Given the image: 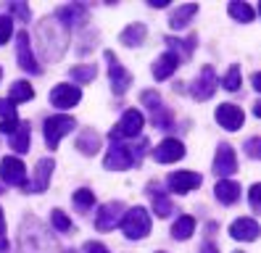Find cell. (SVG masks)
<instances>
[{
  "label": "cell",
  "instance_id": "d4e9b609",
  "mask_svg": "<svg viewBox=\"0 0 261 253\" xmlns=\"http://www.w3.org/2000/svg\"><path fill=\"white\" fill-rule=\"evenodd\" d=\"M195 13H198V6H195V3H190V6H179V8L172 13V19H169V27H172V29H185Z\"/></svg>",
  "mask_w": 261,
  "mask_h": 253
},
{
  "label": "cell",
  "instance_id": "9c48e42d",
  "mask_svg": "<svg viewBox=\"0 0 261 253\" xmlns=\"http://www.w3.org/2000/svg\"><path fill=\"white\" fill-rule=\"evenodd\" d=\"M121 216H124V203H121V200H111V203L100 206V211L95 214V227L100 232H109V230H114L121 221Z\"/></svg>",
  "mask_w": 261,
  "mask_h": 253
},
{
  "label": "cell",
  "instance_id": "d6986e66",
  "mask_svg": "<svg viewBox=\"0 0 261 253\" xmlns=\"http://www.w3.org/2000/svg\"><path fill=\"white\" fill-rule=\"evenodd\" d=\"M229 235H232L235 240L251 243L258 237V224L253 219H238V221H232V227H229Z\"/></svg>",
  "mask_w": 261,
  "mask_h": 253
},
{
  "label": "cell",
  "instance_id": "5bb4252c",
  "mask_svg": "<svg viewBox=\"0 0 261 253\" xmlns=\"http://www.w3.org/2000/svg\"><path fill=\"white\" fill-rule=\"evenodd\" d=\"M153 158H156L159 164H174V161H179V158H185V145H182L179 140H174V137H166V140H161L156 145Z\"/></svg>",
  "mask_w": 261,
  "mask_h": 253
},
{
  "label": "cell",
  "instance_id": "277c9868",
  "mask_svg": "<svg viewBox=\"0 0 261 253\" xmlns=\"http://www.w3.org/2000/svg\"><path fill=\"white\" fill-rule=\"evenodd\" d=\"M143 124H145V119H143V114L140 111H135V108H129V111H124V116H121V121L111 130V142H119V140H127V137H137L143 132Z\"/></svg>",
  "mask_w": 261,
  "mask_h": 253
},
{
  "label": "cell",
  "instance_id": "b9f144b4",
  "mask_svg": "<svg viewBox=\"0 0 261 253\" xmlns=\"http://www.w3.org/2000/svg\"><path fill=\"white\" fill-rule=\"evenodd\" d=\"M3 232H6V219H3V209H0V250H6V248H8Z\"/></svg>",
  "mask_w": 261,
  "mask_h": 253
},
{
  "label": "cell",
  "instance_id": "6da1fadb",
  "mask_svg": "<svg viewBox=\"0 0 261 253\" xmlns=\"http://www.w3.org/2000/svg\"><path fill=\"white\" fill-rule=\"evenodd\" d=\"M19 245H21V253H56L58 250L53 235L37 219H27L21 224Z\"/></svg>",
  "mask_w": 261,
  "mask_h": 253
},
{
  "label": "cell",
  "instance_id": "7dc6e473",
  "mask_svg": "<svg viewBox=\"0 0 261 253\" xmlns=\"http://www.w3.org/2000/svg\"><path fill=\"white\" fill-rule=\"evenodd\" d=\"M0 77H3V71H0Z\"/></svg>",
  "mask_w": 261,
  "mask_h": 253
},
{
  "label": "cell",
  "instance_id": "e575fe53",
  "mask_svg": "<svg viewBox=\"0 0 261 253\" xmlns=\"http://www.w3.org/2000/svg\"><path fill=\"white\" fill-rule=\"evenodd\" d=\"M11 35H13V21H11V16H0V45H6Z\"/></svg>",
  "mask_w": 261,
  "mask_h": 253
},
{
  "label": "cell",
  "instance_id": "f907efd6",
  "mask_svg": "<svg viewBox=\"0 0 261 253\" xmlns=\"http://www.w3.org/2000/svg\"><path fill=\"white\" fill-rule=\"evenodd\" d=\"M238 253H240V250H238Z\"/></svg>",
  "mask_w": 261,
  "mask_h": 253
},
{
  "label": "cell",
  "instance_id": "ba28073f",
  "mask_svg": "<svg viewBox=\"0 0 261 253\" xmlns=\"http://www.w3.org/2000/svg\"><path fill=\"white\" fill-rule=\"evenodd\" d=\"M106 61H109V77H111V90L116 92V95H124L127 90H129V85H132V74L121 66L119 63V58L111 53V50H106Z\"/></svg>",
  "mask_w": 261,
  "mask_h": 253
},
{
  "label": "cell",
  "instance_id": "f1b7e54d",
  "mask_svg": "<svg viewBox=\"0 0 261 253\" xmlns=\"http://www.w3.org/2000/svg\"><path fill=\"white\" fill-rule=\"evenodd\" d=\"M229 16H232V19H238V21H253V16H256V11L248 6V3H229Z\"/></svg>",
  "mask_w": 261,
  "mask_h": 253
},
{
  "label": "cell",
  "instance_id": "7bdbcfd3",
  "mask_svg": "<svg viewBox=\"0 0 261 253\" xmlns=\"http://www.w3.org/2000/svg\"><path fill=\"white\" fill-rule=\"evenodd\" d=\"M198 253H219V248H217V245H211V243H203Z\"/></svg>",
  "mask_w": 261,
  "mask_h": 253
},
{
  "label": "cell",
  "instance_id": "e0dca14e",
  "mask_svg": "<svg viewBox=\"0 0 261 253\" xmlns=\"http://www.w3.org/2000/svg\"><path fill=\"white\" fill-rule=\"evenodd\" d=\"M80 100H82V90L74 87V85H58L50 92V103L56 108H71V106H76Z\"/></svg>",
  "mask_w": 261,
  "mask_h": 253
},
{
  "label": "cell",
  "instance_id": "7402d4cb",
  "mask_svg": "<svg viewBox=\"0 0 261 253\" xmlns=\"http://www.w3.org/2000/svg\"><path fill=\"white\" fill-rule=\"evenodd\" d=\"M76 150L82 156H95L100 150V135L95 130H85L80 137H76Z\"/></svg>",
  "mask_w": 261,
  "mask_h": 253
},
{
  "label": "cell",
  "instance_id": "ab89813d",
  "mask_svg": "<svg viewBox=\"0 0 261 253\" xmlns=\"http://www.w3.org/2000/svg\"><path fill=\"white\" fill-rule=\"evenodd\" d=\"M251 209H253V211L261 209V187H258V185L251 187Z\"/></svg>",
  "mask_w": 261,
  "mask_h": 253
},
{
  "label": "cell",
  "instance_id": "836d02e7",
  "mask_svg": "<svg viewBox=\"0 0 261 253\" xmlns=\"http://www.w3.org/2000/svg\"><path fill=\"white\" fill-rule=\"evenodd\" d=\"M74 203L82 206V209H90V206L95 203V193H93V190H87V187L76 190V193H74Z\"/></svg>",
  "mask_w": 261,
  "mask_h": 253
},
{
  "label": "cell",
  "instance_id": "bcb514c9",
  "mask_svg": "<svg viewBox=\"0 0 261 253\" xmlns=\"http://www.w3.org/2000/svg\"><path fill=\"white\" fill-rule=\"evenodd\" d=\"M66 253H74V250H66Z\"/></svg>",
  "mask_w": 261,
  "mask_h": 253
},
{
  "label": "cell",
  "instance_id": "484cf974",
  "mask_svg": "<svg viewBox=\"0 0 261 253\" xmlns=\"http://www.w3.org/2000/svg\"><path fill=\"white\" fill-rule=\"evenodd\" d=\"M145 35H148V29H145V24H129L124 32H121V42H124L127 47H135V45H143L145 42Z\"/></svg>",
  "mask_w": 261,
  "mask_h": 253
},
{
  "label": "cell",
  "instance_id": "d590c367",
  "mask_svg": "<svg viewBox=\"0 0 261 253\" xmlns=\"http://www.w3.org/2000/svg\"><path fill=\"white\" fill-rule=\"evenodd\" d=\"M8 13L19 16L21 21H29V16H32V11H29V6H24V3H8Z\"/></svg>",
  "mask_w": 261,
  "mask_h": 253
},
{
  "label": "cell",
  "instance_id": "30bf717a",
  "mask_svg": "<svg viewBox=\"0 0 261 253\" xmlns=\"http://www.w3.org/2000/svg\"><path fill=\"white\" fill-rule=\"evenodd\" d=\"M16 56H19V66L24 71H29V74H40L42 71L35 53H32V40H29L27 32H19L16 35Z\"/></svg>",
  "mask_w": 261,
  "mask_h": 253
},
{
  "label": "cell",
  "instance_id": "4316f807",
  "mask_svg": "<svg viewBox=\"0 0 261 253\" xmlns=\"http://www.w3.org/2000/svg\"><path fill=\"white\" fill-rule=\"evenodd\" d=\"M193 232H195V219L193 216H179L172 224V237L174 240H188Z\"/></svg>",
  "mask_w": 261,
  "mask_h": 253
},
{
  "label": "cell",
  "instance_id": "83f0119b",
  "mask_svg": "<svg viewBox=\"0 0 261 253\" xmlns=\"http://www.w3.org/2000/svg\"><path fill=\"white\" fill-rule=\"evenodd\" d=\"M35 98V90L29 87V82H24V79H19V82H13L11 92H8V98L11 103H21V100H32Z\"/></svg>",
  "mask_w": 261,
  "mask_h": 253
},
{
  "label": "cell",
  "instance_id": "8992f818",
  "mask_svg": "<svg viewBox=\"0 0 261 253\" xmlns=\"http://www.w3.org/2000/svg\"><path fill=\"white\" fill-rule=\"evenodd\" d=\"M140 100L148 106L150 119H153V124H156L159 130H169V127H172V116H169V111L164 108L161 95H159L156 90H145V92L140 95Z\"/></svg>",
  "mask_w": 261,
  "mask_h": 253
},
{
  "label": "cell",
  "instance_id": "5b68a950",
  "mask_svg": "<svg viewBox=\"0 0 261 253\" xmlns=\"http://www.w3.org/2000/svg\"><path fill=\"white\" fill-rule=\"evenodd\" d=\"M74 130V119L71 116H50L48 121H45V142H48V148H58L61 137H66L69 132Z\"/></svg>",
  "mask_w": 261,
  "mask_h": 253
},
{
  "label": "cell",
  "instance_id": "f6af8a7d",
  "mask_svg": "<svg viewBox=\"0 0 261 253\" xmlns=\"http://www.w3.org/2000/svg\"><path fill=\"white\" fill-rule=\"evenodd\" d=\"M253 87L261 90V77H258V74H253Z\"/></svg>",
  "mask_w": 261,
  "mask_h": 253
},
{
  "label": "cell",
  "instance_id": "52a82bcc",
  "mask_svg": "<svg viewBox=\"0 0 261 253\" xmlns=\"http://www.w3.org/2000/svg\"><path fill=\"white\" fill-rule=\"evenodd\" d=\"M0 180L13 187H27V166L21 164V158L6 156L3 164H0Z\"/></svg>",
  "mask_w": 261,
  "mask_h": 253
},
{
  "label": "cell",
  "instance_id": "2e32d148",
  "mask_svg": "<svg viewBox=\"0 0 261 253\" xmlns=\"http://www.w3.org/2000/svg\"><path fill=\"white\" fill-rule=\"evenodd\" d=\"M243 119H245L243 108L235 106V103H222V106L217 108V121H219V127H224L227 132L240 130V127H243Z\"/></svg>",
  "mask_w": 261,
  "mask_h": 253
},
{
  "label": "cell",
  "instance_id": "f35d334b",
  "mask_svg": "<svg viewBox=\"0 0 261 253\" xmlns=\"http://www.w3.org/2000/svg\"><path fill=\"white\" fill-rule=\"evenodd\" d=\"M19 127V119H8V121H0V135H13Z\"/></svg>",
  "mask_w": 261,
  "mask_h": 253
},
{
  "label": "cell",
  "instance_id": "ee69618b",
  "mask_svg": "<svg viewBox=\"0 0 261 253\" xmlns=\"http://www.w3.org/2000/svg\"><path fill=\"white\" fill-rule=\"evenodd\" d=\"M148 6L150 8H166L169 3H166V0H148Z\"/></svg>",
  "mask_w": 261,
  "mask_h": 253
},
{
  "label": "cell",
  "instance_id": "603a6c76",
  "mask_svg": "<svg viewBox=\"0 0 261 253\" xmlns=\"http://www.w3.org/2000/svg\"><path fill=\"white\" fill-rule=\"evenodd\" d=\"M150 200H153V211H156L161 219H166L169 214H172V200H169V195L164 193V190L159 185H150Z\"/></svg>",
  "mask_w": 261,
  "mask_h": 253
},
{
  "label": "cell",
  "instance_id": "c3c4849f",
  "mask_svg": "<svg viewBox=\"0 0 261 253\" xmlns=\"http://www.w3.org/2000/svg\"><path fill=\"white\" fill-rule=\"evenodd\" d=\"M159 253H164V250H159Z\"/></svg>",
  "mask_w": 261,
  "mask_h": 253
},
{
  "label": "cell",
  "instance_id": "60d3db41",
  "mask_svg": "<svg viewBox=\"0 0 261 253\" xmlns=\"http://www.w3.org/2000/svg\"><path fill=\"white\" fill-rule=\"evenodd\" d=\"M85 253H109V248H106L103 243H87L85 245Z\"/></svg>",
  "mask_w": 261,
  "mask_h": 253
},
{
  "label": "cell",
  "instance_id": "3957f363",
  "mask_svg": "<svg viewBox=\"0 0 261 253\" xmlns=\"http://www.w3.org/2000/svg\"><path fill=\"white\" fill-rule=\"evenodd\" d=\"M121 232H124V237H129V240H143V237L150 232V214L148 209H143V206H135V209H129L124 216H121Z\"/></svg>",
  "mask_w": 261,
  "mask_h": 253
},
{
  "label": "cell",
  "instance_id": "4fadbf2b",
  "mask_svg": "<svg viewBox=\"0 0 261 253\" xmlns=\"http://www.w3.org/2000/svg\"><path fill=\"white\" fill-rule=\"evenodd\" d=\"M201 182H203L201 174H195V171H172V174L166 177L169 190H172V193H177V195L190 193V190H195Z\"/></svg>",
  "mask_w": 261,
  "mask_h": 253
},
{
  "label": "cell",
  "instance_id": "4dcf8cb0",
  "mask_svg": "<svg viewBox=\"0 0 261 253\" xmlns=\"http://www.w3.org/2000/svg\"><path fill=\"white\" fill-rule=\"evenodd\" d=\"M166 45H169V47H174V50H179L182 56L188 58V56L195 50L198 37H188V40H174V37H166ZM174 50H172V53H174ZM179 53H177V56H179Z\"/></svg>",
  "mask_w": 261,
  "mask_h": 253
},
{
  "label": "cell",
  "instance_id": "681fc988",
  "mask_svg": "<svg viewBox=\"0 0 261 253\" xmlns=\"http://www.w3.org/2000/svg\"><path fill=\"white\" fill-rule=\"evenodd\" d=\"M0 193H3V190H0Z\"/></svg>",
  "mask_w": 261,
  "mask_h": 253
},
{
  "label": "cell",
  "instance_id": "d6a6232c",
  "mask_svg": "<svg viewBox=\"0 0 261 253\" xmlns=\"http://www.w3.org/2000/svg\"><path fill=\"white\" fill-rule=\"evenodd\" d=\"M222 85H224V90L235 92V90L240 87V66H229V71H227L224 79H222Z\"/></svg>",
  "mask_w": 261,
  "mask_h": 253
},
{
  "label": "cell",
  "instance_id": "74e56055",
  "mask_svg": "<svg viewBox=\"0 0 261 253\" xmlns=\"http://www.w3.org/2000/svg\"><path fill=\"white\" fill-rule=\"evenodd\" d=\"M258 148H261V140H258V137H251L248 142H245V153H248L251 158H258V156H261Z\"/></svg>",
  "mask_w": 261,
  "mask_h": 253
},
{
  "label": "cell",
  "instance_id": "7c38bea8",
  "mask_svg": "<svg viewBox=\"0 0 261 253\" xmlns=\"http://www.w3.org/2000/svg\"><path fill=\"white\" fill-rule=\"evenodd\" d=\"M56 19L61 21L64 29H76L87 21V6L82 3H71V6H61L56 11Z\"/></svg>",
  "mask_w": 261,
  "mask_h": 253
},
{
  "label": "cell",
  "instance_id": "44dd1931",
  "mask_svg": "<svg viewBox=\"0 0 261 253\" xmlns=\"http://www.w3.org/2000/svg\"><path fill=\"white\" fill-rule=\"evenodd\" d=\"M214 195H217V200H219V203L232 206V203L240 198V185H238V182H232V180H219V182H217V187H214Z\"/></svg>",
  "mask_w": 261,
  "mask_h": 253
},
{
  "label": "cell",
  "instance_id": "ffe728a7",
  "mask_svg": "<svg viewBox=\"0 0 261 253\" xmlns=\"http://www.w3.org/2000/svg\"><path fill=\"white\" fill-rule=\"evenodd\" d=\"M53 169H56L53 158H40V161H37V171H35V182H32V193H45V190H48Z\"/></svg>",
  "mask_w": 261,
  "mask_h": 253
},
{
  "label": "cell",
  "instance_id": "1f68e13d",
  "mask_svg": "<svg viewBox=\"0 0 261 253\" xmlns=\"http://www.w3.org/2000/svg\"><path fill=\"white\" fill-rule=\"evenodd\" d=\"M50 221H53V227H56L58 232H69V235L74 232V224H71V219H69V216H66L64 211H58V209H56V211H53V216H50Z\"/></svg>",
  "mask_w": 261,
  "mask_h": 253
},
{
  "label": "cell",
  "instance_id": "9a60e30c",
  "mask_svg": "<svg viewBox=\"0 0 261 253\" xmlns=\"http://www.w3.org/2000/svg\"><path fill=\"white\" fill-rule=\"evenodd\" d=\"M217 74H214V69L211 66H203L201 69V77L193 82V87H190V95L195 100H208L211 95H214V90H217Z\"/></svg>",
  "mask_w": 261,
  "mask_h": 253
},
{
  "label": "cell",
  "instance_id": "8d00e7d4",
  "mask_svg": "<svg viewBox=\"0 0 261 253\" xmlns=\"http://www.w3.org/2000/svg\"><path fill=\"white\" fill-rule=\"evenodd\" d=\"M0 116H3V121L19 119V116H16V106H13L11 100H0Z\"/></svg>",
  "mask_w": 261,
  "mask_h": 253
},
{
  "label": "cell",
  "instance_id": "ac0fdd59",
  "mask_svg": "<svg viewBox=\"0 0 261 253\" xmlns=\"http://www.w3.org/2000/svg\"><path fill=\"white\" fill-rule=\"evenodd\" d=\"M177 66H179V56L169 50V53L156 58V63H153V77H156V79H169L177 71Z\"/></svg>",
  "mask_w": 261,
  "mask_h": 253
},
{
  "label": "cell",
  "instance_id": "7a4b0ae2",
  "mask_svg": "<svg viewBox=\"0 0 261 253\" xmlns=\"http://www.w3.org/2000/svg\"><path fill=\"white\" fill-rule=\"evenodd\" d=\"M148 148V142L140 140L137 145H121V142H111L109 153H106L103 164L106 169H114V171H121V169H129V166H137L140 164V158Z\"/></svg>",
  "mask_w": 261,
  "mask_h": 253
},
{
  "label": "cell",
  "instance_id": "cb8c5ba5",
  "mask_svg": "<svg viewBox=\"0 0 261 253\" xmlns=\"http://www.w3.org/2000/svg\"><path fill=\"white\" fill-rule=\"evenodd\" d=\"M8 140H11V148L16 150V153H27L29 150V140H32V130H29V124L24 121H19V127H16V132L13 135H8Z\"/></svg>",
  "mask_w": 261,
  "mask_h": 253
},
{
  "label": "cell",
  "instance_id": "8fae6325",
  "mask_svg": "<svg viewBox=\"0 0 261 253\" xmlns=\"http://www.w3.org/2000/svg\"><path fill=\"white\" fill-rule=\"evenodd\" d=\"M214 171H217V177H229V174L238 171V158H235L232 145L219 142L217 156H214Z\"/></svg>",
  "mask_w": 261,
  "mask_h": 253
},
{
  "label": "cell",
  "instance_id": "f546056e",
  "mask_svg": "<svg viewBox=\"0 0 261 253\" xmlns=\"http://www.w3.org/2000/svg\"><path fill=\"white\" fill-rule=\"evenodd\" d=\"M95 74H98L95 63H87V66H74V69H71V79H74L76 85L93 82V79H95Z\"/></svg>",
  "mask_w": 261,
  "mask_h": 253
}]
</instances>
